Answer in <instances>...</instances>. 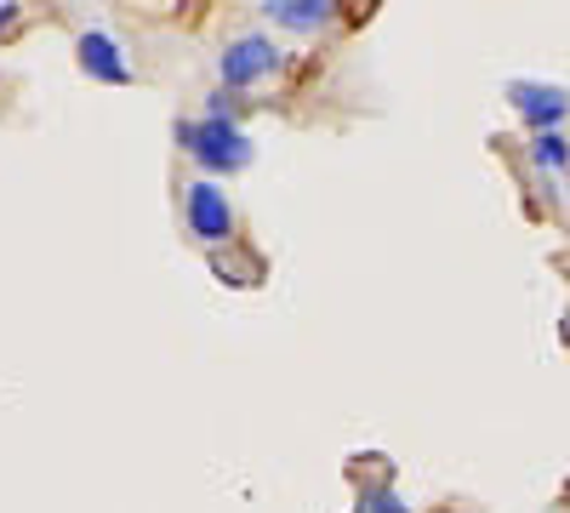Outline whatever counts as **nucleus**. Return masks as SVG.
Returning a JSON list of instances; mask_svg holds the SVG:
<instances>
[{
	"label": "nucleus",
	"instance_id": "f257e3e1",
	"mask_svg": "<svg viewBox=\"0 0 570 513\" xmlns=\"http://www.w3.org/2000/svg\"><path fill=\"white\" fill-rule=\"evenodd\" d=\"M177 144L195 155L200 166H212V171H240V166H252V137L234 126L228 115H206V120H195V126H177Z\"/></svg>",
	"mask_w": 570,
	"mask_h": 513
},
{
	"label": "nucleus",
	"instance_id": "f03ea898",
	"mask_svg": "<svg viewBox=\"0 0 570 513\" xmlns=\"http://www.w3.org/2000/svg\"><path fill=\"white\" fill-rule=\"evenodd\" d=\"M183 211H188V235H195V240H206V246L234 240V206H228V195L217 189L212 177L188 182V200H183Z\"/></svg>",
	"mask_w": 570,
	"mask_h": 513
},
{
	"label": "nucleus",
	"instance_id": "7ed1b4c3",
	"mask_svg": "<svg viewBox=\"0 0 570 513\" xmlns=\"http://www.w3.org/2000/svg\"><path fill=\"white\" fill-rule=\"evenodd\" d=\"M279 69V52H274V40H263V34H246V40H234L228 52H223V80L240 91V86H257L263 75H274Z\"/></svg>",
	"mask_w": 570,
	"mask_h": 513
},
{
	"label": "nucleus",
	"instance_id": "20e7f679",
	"mask_svg": "<svg viewBox=\"0 0 570 513\" xmlns=\"http://www.w3.org/2000/svg\"><path fill=\"white\" fill-rule=\"evenodd\" d=\"M508 98H513V109L519 115H525L537 131H553L564 115H570V98H564V91L559 86H537V80H513L508 86Z\"/></svg>",
	"mask_w": 570,
	"mask_h": 513
},
{
	"label": "nucleus",
	"instance_id": "39448f33",
	"mask_svg": "<svg viewBox=\"0 0 570 513\" xmlns=\"http://www.w3.org/2000/svg\"><path fill=\"white\" fill-rule=\"evenodd\" d=\"M80 69H86L91 80H104V86H126V80H131V63L120 58L115 34H104V29H86V34H80Z\"/></svg>",
	"mask_w": 570,
	"mask_h": 513
},
{
	"label": "nucleus",
	"instance_id": "423d86ee",
	"mask_svg": "<svg viewBox=\"0 0 570 513\" xmlns=\"http://www.w3.org/2000/svg\"><path fill=\"white\" fill-rule=\"evenodd\" d=\"M263 12H268L274 23H285V29H320V23L337 18V7H331V0H268Z\"/></svg>",
	"mask_w": 570,
	"mask_h": 513
},
{
	"label": "nucleus",
	"instance_id": "0eeeda50",
	"mask_svg": "<svg viewBox=\"0 0 570 513\" xmlns=\"http://www.w3.org/2000/svg\"><path fill=\"white\" fill-rule=\"evenodd\" d=\"M531 160L542 166V171H564L570 166V144L559 131H537V144H531Z\"/></svg>",
	"mask_w": 570,
	"mask_h": 513
},
{
	"label": "nucleus",
	"instance_id": "6e6552de",
	"mask_svg": "<svg viewBox=\"0 0 570 513\" xmlns=\"http://www.w3.org/2000/svg\"><path fill=\"white\" fill-rule=\"evenodd\" d=\"M360 513H411V507H405L394 491H365V507H360Z\"/></svg>",
	"mask_w": 570,
	"mask_h": 513
},
{
	"label": "nucleus",
	"instance_id": "1a4fd4ad",
	"mask_svg": "<svg viewBox=\"0 0 570 513\" xmlns=\"http://www.w3.org/2000/svg\"><path fill=\"white\" fill-rule=\"evenodd\" d=\"M12 18H18V7H0V29H7Z\"/></svg>",
	"mask_w": 570,
	"mask_h": 513
},
{
	"label": "nucleus",
	"instance_id": "9d476101",
	"mask_svg": "<svg viewBox=\"0 0 570 513\" xmlns=\"http://www.w3.org/2000/svg\"><path fill=\"white\" fill-rule=\"evenodd\" d=\"M564 343H570V308H564Z\"/></svg>",
	"mask_w": 570,
	"mask_h": 513
}]
</instances>
